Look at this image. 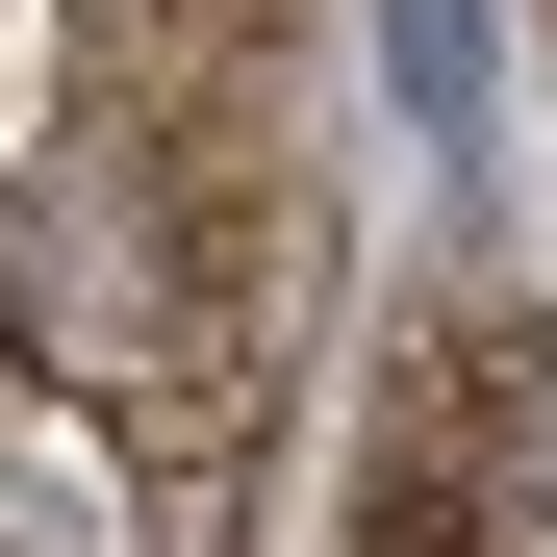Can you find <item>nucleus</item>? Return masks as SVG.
Returning <instances> with one entry per match:
<instances>
[{
  "mask_svg": "<svg viewBox=\"0 0 557 557\" xmlns=\"http://www.w3.org/2000/svg\"><path fill=\"white\" fill-rule=\"evenodd\" d=\"M456 557H557V330L532 305H431V381H406V482Z\"/></svg>",
  "mask_w": 557,
  "mask_h": 557,
  "instance_id": "nucleus-1",
  "label": "nucleus"
},
{
  "mask_svg": "<svg viewBox=\"0 0 557 557\" xmlns=\"http://www.w3.org/2000/svg\"><path fill=\"white\" fill-rule=\"evenodd\" d=\"M381 557H456V532H431V507H381Z\"/></svg>",
  "mask_w": 557,
  "mask_h": 557,
  "instance_id": "nucleus-3",
  "label": "nucleus"
},
{
  "mask_svg": "<svg viewBox=\"0 0 557 557\" xmlns=\"http://www.w3.org/2000/svg\"><path fill=\"white\" fill-rule=\"evenodd\" d=\"M278 0H102V76H253Z\"/></svg>",
  "mask_w": 557,
  "mask_h": 557,
  "instance_id": "nucleus-2",
  "label": "nucleus"
}]
</instances>
